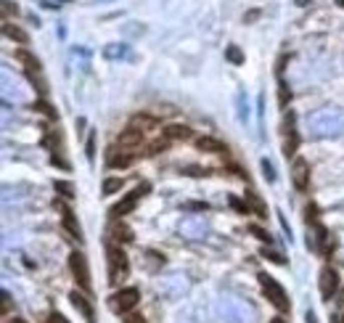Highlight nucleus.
Masks as SVG:
<instances>
[{"label":"nucleus","instance_id":"nucleus-11","mask_svg":"<svg viewBox=\"0 0 344 323\" xmlns=\"http://www.w3.org/2000/svg\"><path fill=\"white\" fill-rule=\"evenodd\" d=\"M180 233L185 238H201L204 233H207V220L204 217H188L180 223Z\"/></svg>","mask_w":344,"mask_h":323},{"label":"nucleus","instance_id":"nucleus-4","mask_svg":"<svg viewBox=\"0 0 344 323\" xmlns=\"http://www.w3.org/2000/svg\"><path fill=\"white\" fill-rule=\"evenodd\" d=\"M111 302V310L119 312V315H127V312H133L135 310V304L141 302V291L135 289V286H127V289H119L117 294H111L109 297Z\"/></svg>","mask_w":344,"mask_h":323},{"label":"nucleus","instance_id":"nucleus-30","mask_svg":"<svg viewBox=\"0 0 344 323\" xmlns=\"http://www.w3.org/2000/svg\"><path fill=\"white\" fill-rule=\"evenodd\" d=\"M170 149V138H159V141H154L148 146V154H159V151H167Z\"/></svg>","mask_w":344,"mask_h":323},{"label":"nucleus","instance_id":"nucleus-7","mask_svg":"<svg viewBox=\"0 0 344 323\" xmlns=\"http://www.w3.org/2000/svg\"><path fill=\"white\" fill-rule=\"evenodd\" d=\"M146 191H148V186H146V183H143V186H138L135 191H130L127 196H125L122 201H119V204H114V207H111V217H114V220H119V217H125V215H130V212L135 209V204H138V199H141V196H143Z\"/></svg>","mask_w":344,"mask_h":323},{"label":"nucleus","instance_id":"nucleus-21","mask_svg":"<svg viewBox=\"0 0 344 323\" xmlns=\"http://www.w3.org/2000/svg\"><path fill=\"white\" fill-rule=\"evenodd\" d=\"M130 125L138 127V130H154V127H156V119H154V117H148V114H135Z\"/></svg>","mask_w":344,"mask_h":323},{"label":"nucleus","instance_id":"nucleus-22","mask_svg":"<svg viewBox=\"0 0 344 323\" xmlns=\"http://www.w3.org/2000/svg\"><path fill=\"white\" fill-rule=\"evenodd\" d=\"M111 236H114L117 241H122V244L133 241V230H130L127 225H122V223H114V228H111Z\"/></svg>","mask_w":344,"mask_h":323},{"label":"nucleus","instance_id":"nucleus-42","mask_svg":"<svg viewBox=\"0 0 344 323\" xmlns=\"http://www.w3.org/2000/svg\"><path fill=\"white\" fill-rule=\"evenodd\" d=\"M307 323H315V312L312 310H307Z\"/></svg>","mask_w":344,"mask_h":323},{"label":"nucleus","instance_id":"nucleus-29","mask_svg":"<svg viewBox=\"0 0 344 323\" xmlns=\"http://www.w3.org/2000/svg\"><path fill=\"white\" fill-rule=\"evenodd\" d=\"M228 204L233 207L238 215H249V204H246V199L241 201V199H236V196H230V199H228Z\"/></svg>","mask_w":344,"mask_h":323},{"label":"nucleus","instance_id":"nucleus-9","mask_svg":"<svg viewBox=\"0 0 344 323\" xmlns=\"http://www.w3.org/2000/svg\"><path fill=\"white\" fill-rule=\"evenodd\" d=\"M53 207L61 212V217H64V223H61V225H64V230L69 233V238H77V241H82V228L77 225V220H74L72 209H69L67 204H64L61 199H53Z\"/></svg>","mask_w":344,"mask_h":323},{"label":"nucleus","instance_id":"nucleus-2","mask_svg":"<svg viewBox=\"0 0 344 323\" xmlns=\"http://www.w3.org/2000/svg\"><path fill=\"white\" fill-rule=\"evenodd\" d=\"M257 278H259V286H262V291H265L267 302H270L275 310L286 312V310L291 307V304H289V297H286V289H283V286H281V283H278V281L273 278L270 273H259Z\"/></svg>","mask_w":344,"mask_h":323},{"label":"nucleus","instance_id":"nucleus-6","mask_svg":"<svg viewBox=\"0 0 344 323\" xmlns=\"http://www.w3.org/2000/svg\"><path fill=\"white\" fill-rule=\"evenodd\" d=\"M69 270H72L74 278H77V283L88 291L90 289V267H88L85 254H82V252H72L69 254Z\"/></svg>","mask_w":344,"mask_h":323},{"label":"nucleus","instance_id":"nucleus-15","mask_svg":"<svg viewBox=\"0 0 344 323\" xmlns=\"http://www.w3.org/2000/svg\"><path fill=\"white\" fill-rule=\"evenodd\" d=\"M164 138H170V141H191L193 138V130L188 125H170V127H164L162 130Z\"/></svg>","mask_w":344,"mask_h":323},{"label":"nucleus","instance_id":"nucleus-44","mask_svg":"<svg viewBox=\"0 0 344 323\" xmlns=\"http://www.w3.org/2000/svg\"><path fill=\"white\" fill-rule=\"evenodd\" d=\"M8 323H27V320H22V318H11V320H8Z\"/></svg>","mask_w":344,"mask_h":323},{"label":"nucleus","instance_id":"nucleus-26","mask_svg":"<svg viewBox=\"0 0 344 323\" xmlns=\"http://www.w3.org/2000/svg\"><path fill=\"white\" fill-rule=\"evenodd\" d=\"M122 186H125V180L122 178H106L104 180V196H111V193H117V191H122Z\"/></svg>","mask_w":344,"mask_h":323},{"label":"nucleus","instance_id":"nucleus-40","mask_svg":"<svg viewBox=\"0 0 344 323\" xmlns=\"http://www.w3.org/2000/svg\"><path fill=\"white\" fill-rule=\"evenodd\" d=\"M127 323H146L143 315H127Z\"/></svg>","mask_w":344,"mask_h":323},{"label":"nucleus","instance_id":"nucleus-17","mask_svg":"<svg viewBox=\"0 0 344 323\" xmlns=\"http://www.w3.org/2000/svg\"><path fill=\"white\" fill-rule=\"evenodd\" d=\"M196 146H199L201 151H207V154H225V151H228L225 143H220L217 138H209V135L196 138Z\"/></svg>","mask_w":344,"mask_h":323},{"label":"nucleus","instance_id":"nucleus-32","mask_svg":"<svg viewBox=\"0 0 344 323\" xmlns=\"http://www.w3.org/2000/svg\"><path fill=\"white\" fill-rule=\"evenodd\" d=\"M85 154H88V159H90V162L96 159V133H90V135H88V146H85Z\"/></svg>","mask_w":344,"mask_h":323},{"label":"nucleus","instance_id":"nucleus-43","mask_svg":"<svg viewBox=\"0 0 344 323\" xmlns=\"http://www.w3.org/2000/svg\"><path fill=\"white\" fill-rule=\"evenodd\" d=\"M270 323H289V320H283V318H281V315H278V318H273V320H270Z\"/></svg>","mask_w":344,"mask_h":323},{"label":"nucleus","instance_id":"nucleus-33","mask_svg":"<svg viewBox=\"0 0 344 323\" xmlns=\"http://www.w3.org/2000/svg\"><path fill=\"white\" fill-rule=\"evenodd\" d=\"M262 254H265V257H267V260H270V262H275V265H286V257H283L281 252H267V249H265Z\"/></svg>","mask_w":344,"mask_h":323},{"label":"nucleus","instance_id":"nucleus-12","mask_svg":"<svg viewBox=\"0 0 344 323\" xmlns=\"http://www.w3.org/2000/svg\"><path fill=\"white\" fill-rule=\"evenodd\" d=\"M141 141H143V130H138L133 125H130L125 133H119V138H117L119 149H135V146H141Z\"/></svg>","mask_w":344,"mask_h":323},{"label":"nucleus","instance_id":"nucleus-35","mask_svg":"<svg viewBox=\"0 0 344 323\" xmlns=\"http://www.w3.org/2000/svg\"><path fill=\"white\" fill-rule=\"evenodd\" d=\"M11 307H14V299H11V294L3 291V315H11Z\"/></svg>","mask_w":344,"mask_h":323},{"label":"nucleus","instance_id":"nucleus-31","mask_svg":"<svg viewBox=\"0 0 344 323\" xmlns=\"http://www.w3.org/2000/svg\"><path fill=\"white\" fill-rule=\"evenodd\" d=\"M249 230H252V233L259 238V241H265V244H273V238H270V233H267V230H262L259 225H249Z\"/></svg>","mask_w":344,"mask_h":323},{"label":"nucleus","instance_id":"nucleus-14","mask_svg":"<svg viewBox=\"0 0 344 323\" xmlns=\"http://www.w3.org/2000/svg\"><path fill=\"white\" fill-rule=\"evenodd\" d=\"M135 162V154L130 151V149H122V151H117V149H111V154H109V167H119V170H125V167H130V164Z\"/></svg>","mask_w":344,"mask_h":323},{"label":"nucleus","instance_id":"nucleus-27","mask_svg":"<svg viewBox=\"0 0 344 323\" xmlns=\"http://www.w3.org/2000/svg\"><path fill=\"white\" fill-rule=\"evenodd\" d=\"M225 59L233 64V67H241V64H244V53H241L238 45H228V48H225Z\"/></svg>","mask_w":344,"mask_h":323},{"label":"nucleus","instance_id":"nucleus-45","mask_svg":"<svg viewBox=\"0 0 344 323\" xmlns=\"http://www.w3.org/2000/svg\"><path fill=\"white\" fill-rule=\"evenodd\" d=\"M296 6H307V0H296Z\"/></svg>","mask_w":344,"mask_h":323},{"label":"nucleus","instance_id":"nucleus-23","mask_svg":"<svg viewBox=\"0 0 344 323\" xmlns=\"http://www.w3.org/2000/svg\"><path fill=\"white\" fill-rule=\"evenodd\" d=\"M35 112H40V114H45V117H48V119H59V112H56V109L48 104V101H45V98H40V101H35Z\"/></svg>","mask_w":344,"mask_h":323},{"label":"nucleus","instance_id":"nucleus-25","mask_svg":"<svg viewBox=\"0 0 344 323\" xmlns=\"http://www.w3.org/2000/svg\"><path fill=\"white\" fill-rule=\"evenodd\" d=\"M289 101H291V90H289V85H286V80L278 77V104H281V109L289 106Z\"/></svg>","mask_w":344,"mask_h":323},{"label":"nucleus","instance_id":"nucleus-8","mask_svg":"<svg viewBox=\"0 0 344 323\" xmlns=\"http://www.w3.org/2000/svg\"><path fill=\"white\" fill-rule=\"evenodd\" d=\"M291 183H294L296 191L310 188V164H307V159H302V156H296L294 164H291Z\"/></svg>","mask_w":344,"mask_h":323},{"label":"nucleus","instance_id":"nucleus-36","mask_svg":"<svg viewBox=\"0 0 344 323\" xmlns=\"http://www.w3.org/2000/svg\"><path fill=\"white\" fill-rule=\"evenodd\" d=\"M307 223L318 225V207L315 204H307Z\"/></svg>","mask_w":344,"mask_h":323},{"label":"nucleus","instance_id":"nucleus-20","mask_svg":"<svg viewBox=\"0 0 344 323\" xmlns=\"http://www.w3.org/2000/svg\"><path fill=\"white\" fill-rule=\"evenodd\" d=\"M16 59L27 67V72H40V61H37L30 51H24V48H22V51H16Z\"/></svg>","mask_w":344,"mask_h":323},{"label":"nucleus","instance_id":"nucleus-1","mask_svg":"<svg viewBox=\"0 0 344 323\" xmlns=\"http://www.w3.org/2000/svg\"><path fill=\"white\" fill-rule=\"evenodd\" d=\"M307 130L315 138H331L344 133V114L336 109H320L312 117H307Z\"/></svg>","mask_w":344,"mask_h":323},{"label":"nucleus","instance_id":"nucleus-28","mask_svg":"<svg viewBox=\"0 0 344 323\" xmlns=\"http://www.w3.org/2000/svg\"><path fill=\"white\" fill-rule=\"evenodd\" d=\"M104 56L106 59H122V56H127V48L125 45H111V48L104 51Z\"/></svg>","mask_w":344,"mask_h":323},{"label":"nucleus","instance_id":"nucleus-38","mask_svg":"<svg viewBox=\"0 0 344 323\" xmlns=\"http://www.w3.org/2000/svg\"><path fill=\"white\" fill-rule=\"evenodd\" d=\"M48 323H69V320L64 318V315H59V312H51V315H48Z\"/></svg>","mask_w":344,"mask_h":323},{"label":"nucleus","instance_id":"nucleus-5","mask_svg":"<svg viewBox=\"0 0 344 323\" xmlns=\"http://www.w3.org/2000/svg\"><path fill=\"white\" fill-rule=\"evenodd\" d=\"M312 233H315V236H307V246L315 249L318 254L328 257L333 249H336V241H333V236L328 233V228H323V225L318 223V225H312Z\"/></svg>","mask_w":344,"mask_h":323},{"label":"nucleus","instance_id":"nucleus-3","mask_svg":"<svg viewBox=\"0 0 344 323\" xmlns=\"http://www.w3.org/2000/svg\"><path fill=\"white\" fill-rule=\"evenodd\" d=\"M106 257H109V281L111 283L125 281L127 273H130V260H127V254L122 252V246L109 244L106 246Z\"/></svg>","mask_w":344,"mask_h":323},{"label":"nucleus","instance_id":"nucleus-39","mask_svg":"<svg viewBox=\"0 0 344 323\" xmlns=\"http://www.w3.org/2000/svg\"><path fill=\"white\" fill-rule=\"evenodd\" d=\"M51 162H53V164H59V167H64V170H67V167H69V164H67V162H64V159H61V156H56V154L51 156Z\"/></svg>","mask_w":344,"mask_h":323},{"label":"nucleus","instance_id":"nucleus-41","mask_svg":"<svg viewBox=\"0 0 344 323\" xmlns=\"http://www.w3.org/2000/svg\"><path fill=\"white\" fill-rule=\"evenodd\" d=\"M257 16H259V11H249V14H246V22H254Z\"/></svg>","mask_w":344,"mask_h":323},{"label":"nucleus","instance_id":"nucleus-24","mask_svg":"<svg viewBox=\"0 0 344 323\" xmlns=\"http://www.w3.org/2000/svg\"><path fill=\"white\" fill-rule=\"evenodd\" d=\"M53 188H56V193H61L64 199H74L77 193H74V186L69 180H53Z\"/></svg>","mask_w":344,"mask_h":323},{"label":"nucleus","instance_id":"nucleus-19","mask_svg":"<svg viewBox=\"0 0 344 323\" xmlns=\"http://www.w3.org/2000/svg\"><path fill=\"white\" fill-rule=\"evenodd\" d=\"M286 133H289V138L283 141V156L289 159V156H294L296 149H299V133H296L294 127H291V130H286Z\"/></svg>","mask_w":344,"mask_h":323},{"label":"nucleus","instance_id":"nucleus-34","mask_svg":"<svg viewBox=\"0 0 344 323\" xmlns=\"http://www.w3.org/2000/svg\"><path fill=\"white\" fill-rule=\"evenodd\" d=\"M262 172H265V178L270 180V183L275 180V170H273V164L267 162V159H262Z\"/></svg>","mask_w":344,"mask_h":323},{"label":"nucleus","instance_id":"nucleus-16","mask_svg":"<svg viewBox=\"0 0 344 323\" xmlns=\"http://www.w3.org/2000/svg\"><path fill=\"white\" fill-rule=\"evenodd\" d=\"M3 35L8 40H14V43H19V45H27L30 43V35H27L22 27H16V24H11L8 19H3Z\"/></svg>","mask_w":344,"mask_h":323},{"label":"nucleus","instance_id":"nucleus-13","mask_svg":"<svg viewBox=\"0 0 344 323\" xmlns=\"http://www.w3.org/2000/svg\"><path fill=\"white\" fill-rule=\"evenodd\" d=\"M69 299H72L74 307H77V312H82V318H85L88 323H93V304H90V299L85 297V294L74 289V291L69 294Z\"/></svg>","mask_w":344,"mask_h":323},{"label":"nucleus","instance_id":"nucleus-10","mask_svg":"<svg viewBox=\"0 0 344 323\" xmlns=\"http://www.w3.org/2000/svg\"><path fill=\"white\" fill-rule=\"evenodd\" d=\"M336 289H339V273L333 270L331 265H323V270H320V297L331 299L333 294H336Z\"/></svg>","mask_w":344,"mask_h":323},{"label":"nucleus","instance_id":"nucleus-37","mask_svg":"<svg viewBox=\"0 0 344 323\" xmlns=\"http://www.w3.org/2000/svg\"><path fill=\"white\" fill-rule=\"evenodd\" d=\"M3 14H6V19H8V16H11V14H14V16L19 14V8L11 3V0H3Z\"/></svg>","mask_w":344,"mask_h":323},{"label":"nucleus","instance_id":"nucleus-18","mask_svg":"<svg viewBox=\"0 0 344 323\" xmlns=\"http://www.w3.org/2000/svg\"><path fill=\"white\" fill-rule=\"evenodd\" d=\"M246 204H249V212H254L257 217H267V207H265V201L259 199V193L254 191H246Z\"/></svg>","mask_w":344,"mask_h":323}]
</instances>
